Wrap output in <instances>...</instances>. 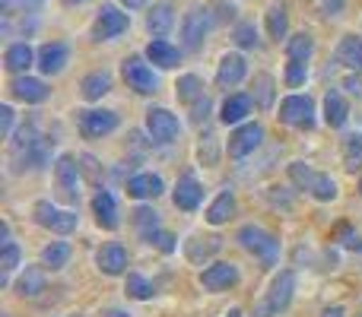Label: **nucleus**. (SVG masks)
<instances>
[{"instance_id":"1","label":"nucleus","mask_w":362,"mask_h":317,"mask_svg":"<svg viewBox=\"0 0 362 317\" xmlns=\"http://www.w3.org/2000/svg\"><path fill=\"white\" fill-rule=\"evenodd\" d=\"M10 172L13 174H25V172H42L51 162V146L48 137L38 133V124L29 121L25 127H19L10 140Z\"/></svg>"},{"instance_id":"2","label":"nucleus","mask_w":362,"mask_h":317,"mask_svg":"<svg viewBox=\"0 0 362 317\" xmlns=\"http://www.w3.org/2000/svg\"><path fill=\"white\" fill-rule=\"evenodd\" d=\"M235 241L242 244L248 254H255L264 267H274V263L280 261V241H276V235H270L267 229H261V225H242Z\"/></svg>"},{"instance_id":"3","label":"nucleus","mask_w":362,"mask_h":317,"mask_svg":"<svg viewBox=\"0 0 362 317\" xmlns=\"http://www.w3.org/2000/svg\"><path fill=\"white\" fill-rule=\"evenodd\" d=\"M296 295V273L293 270H280V273L270 280V289L264 292V301L257 308V317H276L293 305Z\"/></svg>"},{"instance_id":"4","label":"nucleus","mask_w":362,"mask_h":317,"mask_svg":"<svg viewBox=\"0 0 362 317\" xmlns=\"http://www.w3.org/2000/svg\"><path fill=\"white\" fill-rule=\"evenodd\" d=\"M54 197L67 206L80 203V162L70 152H61L54 159Z\"/></svg>"},{"instance_id":"5","label":"nucleus","mask_w":362,"mask_h":317,"mask_svg":"<svg viewBox=\"0 0 362 317\" xmlns=\"http://www.w3.org/2000/svg\"><path fill=\"white\" fill-rule=\"evenodd\" d=\"M32 219H35L42 229L54 232V235H70V232H76V225H80V216H76L74 206H57L51 203V200H38L35 206H32Z\"/></svg>"},{"instance_id":"6","label":"nucleus","mask_w":362,"mask_h":317,"mask_svg":"<svg viewBox=\"0 0 362 317\" xmlns=\"http://www.w3.org/2000/svg\"><path fill=\"white\" fill-rule=\"evenodd\" d=\"M213 29V13L210 6H191L185 13V23H181V44L185 51H200Z\"/></svg>"},{"instance_id":"7","label":"nucleus","mask_w":362,"mask_h":317,"mask_svg":"<svg viewBox=\"0 0 362 317\" xmlns=\"http://www.w3.org/2000/svg\"><path fill=\"white\" fill-rule=\"evenodd\" d=\"M121 76H124L127 89H134L137 95H153L159 89V76L153 73L146 57H140V54H131L121 61Z\"/></svg>"},{"instance_id":"8","label":"nucleus","mask_w":362,"mask_h":317,"mask_svg":"<svg viewBox=\"0 0 362 317\" xmlns=\"http://www.w3.org/2000/svg\"><path fill=\"white\" fill-rule=\"evenodd\" d=\"M280 124L286 127H296V131H312L315 127V102L308 95H286L280 102V112H276Z\"/></svg>"},{"instance_id":"9","label":"nucleus","mask_w":362,"mask_h":317,"mask_svg":"<svg viewBox=\"0 0 362 317\" xmlns=\"http://www.w3.org/2000/svg\"><path fill=\"white\" fill-rule=\"evenodd\" d=\"M146 133H150V140L153 143H159V146L175 143L178 133H181L178 114H172L169 108H159V105L146 108Z\"/></svg>"},{"instance_id":"10","label":"nucleus","mask_w":362,"mask_h":317,"mask_svg":"<svg viewBox=\"0 0 362 317\" xmlns=\"http://www.w3.org/2000/svg\"><path fill=\"white\" fill-rule=\"evenodd\" d=\"M76 124H80V133L89 140H102L108 133H115L121 127V118L108 108H86V112H76Z\"/></svg>"},{"instance_id":"11","label":"nucleus","mask_w":362,"mask_h":317,"mask_svg":"<svg viewBox=\"0 0 362 317\" xmlns=\"http://www.w3.org/2000/svg\"><path fill=\"white\" fill-rule=\"evenodd\" d=\"M261 143H264V124H257V121H245V124H238L235 131L229 133L226 152H229V159H245V156H251Z\"/></svg>"},{"instance_id":"12","label":"nucleus","mask_w":362,"mask_h":317,"mask_svg":"<svg viewBox=\"0 0 362 317\" xmlns=\"http://www.w3.org/2000/svg\"><path fill=\"white\" fill-rule=\"evenodd\" d=\"M238 280H242V273H238V267L232 261L210 263V267L197 276L200 289H204V292H213V295H216V292H229L232 286H238Z\"/></svg>"},{"instance_id":"13","label":"nucleus","mask_w":362,"mask_h":317,"mask_svg":"<svg viewBox=\"0 0 362 317\" xmlns=\"http://www.w3.org/2000/svg\"><path fill=\"white\" fill-rule=\"evenodd\" d=\"M127 25H131V16H127V13H121L118 6H102L95 23H93V38L95 42H112V38H118L121 32H127Z\"/></svg>"},{"instance_id":"14","label":"nucleus","mask_w":362,"mask_h":317,"mask_svg":"<svg viewBox=\"0 0 362 317\" xmlns=\"http://www.w3.org/2000/svg\"><path fill=\"white\" fill-rule=\"evenodd\" d=\"M10 95L19 102H25V105H42V102L51 95V86L45 80H38V76L19 73L10 80Z\"/></svg>"},{"instance_id":"15","label":"nucleus","mask_w":362,"mask_h":317,"mask_svg":"<svg viewBox=\"0 0 362 317\" xmlns=\"http://www.w3.org/2000/svg\"><path fill=\"white\" fill-rule=\"evenodd\" d=\"M95 270L102 276H124L127 273V248L121 241H108L95 251Z\"/></svg>"},{"instance_id":"16","label":"nucleus","mask_w":362,"mask_h":317,"mask_svg":"<svg viewBox=\"0 0 362 317\" xmlns=\"http://www.w3.org/2000/svg\"><path fill=\"white\" fill-rule=\"evenodd\" d=\"M245 73H248V61H245L238 51L223 54L219 57V67H216V86L229 92V89H235L238 83L245 80Z\"/></svg>"},{"instance_id":"17","label":"nucleus","mask_w":362,"mask_h":317,"mask_svg":"<svg viewBox=\"0 0 362 317\" xmlns=\"http://www.w3.org/2000/svg\"><path fill=\"white\" fill-rule=\"evenodd\" d=\"M67 64H70V48L64 42H51V44H42V48H38L35 67L42 70L45 76L64 73V70H67Z\"/></svg>"},{"instance_id":"18","label":"nucleus","mask_w":362,"mask_h":317,"mask_svg":"<svg viewBox=\"0 0 362 317\" xmlns=\"http://www.w3.org/2000/svg\"><path fill=\"white\" fill-rule=\"evenodd\" d=\"M163 193H165V181L153 172H140V174H134V178H127V197L140 200V203H146V200L153 203V200L163 197Z\"/></svg>"},{"instance_id":"19","label":"nucleus","mask_w":362,"mask_h":317,"mask_svg":"<svg viewBox=\"0 0 362 317\" xmlns=\"http://www.w3.org/2000/svg\"><path fill=\"white\" fill-rule=\"evenodd\" d=\"M200 200H204V184H200L194 174H181L175 191H172V203L185 213H194L200 206Z\"/></svg>"},{"instance_id":"20","label":"nucleus","mask_w":362,"mask_h":317,"mask_svg":"<svg viewBox=\"0 0 362 317\" xmlns=\"http://www.w3.org/2000/svg\"><path fill=\"white\" fill-rule=\"evenodd\" d=\"M223 251V238L219 235H191L185 241V257L191 263H206V261H213V257Z\"/></svg>"},{"instance_id":"21","label":"nucleus","mask_w":362,"mask_h":317,"mask_svg":"<svg viewBox=\"0 0 362 317\" xmlns=\"http://www.w3.org/2000/svg\"><path fill=\"white\" fill-rule=\"evenodd\" d=\"M251 95H242V92H232V95H226L223 99V105H219V121H223L226 127H238V124H245L248 121V114H251Z\"/></svg>"},{"instance_id":"22","label":"nucleus","mask_w":362,"mask_h":317,"mask_svg":"<svg viewBox=\"0 0 362 317\" xmlns=\"http://www.w3.org/2000/svg\"><path fill=\"white\" fill-rule=\"evenodd\" d=\"M93 216H95V225L105 232H115L121 225V216H118V203L108 191H95L93 197Z\"/></svg>"},{"instance_id":"23","label":"nucleus","mask_w":362,"mask_h":317,"mask_svg":"<svg viewBox=\"0 0 362 317\" xmlns=\"http://www.w3.org/2000/svg\"><path fill=\"white\" fill-rule=\"evenodd\" d=\"M146 61L159 70H175L181 64V51L172 42H165V38H153V42L146 44Z\"/></svg>"},{"instance_id":"24","label":"nucleus","mask_w":362,"mask_h":317,"mask_svg":"<svg viewBox=\"0 0 362 317\" xmlns=\"http://www.w3.org/2000/svg\"><path fill=\"white\" fill-rule=\"evenodd\" d=\"M35 61H38V54L32 51L29 42H16V44H10V48L4 51V67L10 70L13 76L29 73V67H32Z\"/></svg>"},{"instance_id":"25","label":"nucleus","mask_w":362,"mask_h":317,"mask_svg":"<svg viewBox=\"0 0 362 317\" xmlns=\"http://www.w3.org/2000/svg\"><path fill=\"white\" fill-rule=\"evenodd\" d=\"M346 121H350V102H346L344 92L331 89L325 95V124L331 131H340V127H346Z\"/></svg>"},{"instance_id":"26","label":"nucleus","mask_w":362,"mask_h":317,"mask_svg":"<svg viewBox=\"0 0 362 317\" xmlns=\"http://www.w3.org/2000/svg\"><path fill=\"white\" fill-rule=\"evenodd\" d=\"M235 210H238V203H235V193L226 187V191H219L216 193V200H213L210 206H206V213H204V219L210 225H226L232 216H235Z\"/></svg>"},{"instance_id":"27","label":"nucleus","mask_w":362,"mask_h":317,"mask_svg":"<svg viewBox=\"0 0 362 317\" xmlns=\"http://www.w3.org/2000/svg\"><path fill=\"white\" fill-rule=\"evenodd\" d=\"M13 292L19 299H38L45 292V270L42 267H25L19 273V280L13 282Z\"/></svg>"},{"instance_id":"28","label":"nucleus","mask_w":362,"mask_h":317,"mask_svg":"<svg viewBox=\"0 0 362 317\" xmlns=\"http://www.w3.org/2000/svg\"><path fill=\"white\" fill-rule=\"evenodd\" d=\"M172 25H175V10H172V4H156L146 13V32H150L153 38H165L172 32Z\"/></svg>"},{"instance_id":"29","label":"nucleus","mask_w":362,"mask_h":317,"mask_svg":"<svg viewBox=\"0 0 362 317\" xmlns=\"http://www.w3.org/2000/svg\"><path fill=\"white\" fill-rule=\"evenodd\" d=\"M112 92V73L108 70H93V73L83 76L80 83V95L86 102H102V95Z\"/></svg>"},{"instance_id":"30","label":"nucleus","mask_w":362,"mask_h":317,"mask_svg":"<svg viewBox=\"0 0 362 317\" xmlns=\"http://www.w3.org/2000/svg\"><path fill=\"white\" fill-rule=\"evenodd\" d=\"M251 102H255V108H261V112H270L274 108V99H276V83L270 73H255V80H251Z\"/></svg>"},{"instance_id":"31","label":"nucleus","mask_w":362,"mask_h":317,"mask_svg":"<svg viewBox=\"0 0 362 317\" xmlns=\"http://www.w3.org/2000/svg\"><path fill=\"white\" fill-rule=\"evenodd\" d=\"M334 61L346 70H362V38L356 35H344L334 51Z\"/></svg>"},{"instance_id":"32","label":"nucleus","mask_w":362,"mask_h":317,"mask_svg":"<svg viewBox=\"0 0 362 317\" xmlns=\"http://www.w3.org/2000/svg\"><path fill=\"white\" fill-rule=\"evenodd\" d=\"M23 267V251L16 241L0 244V286H10V276Z\"/></svg>"},{"instance_id":"33","label":"nucleus","mask_w":362,"mask_h":317,"mask_svg":"<svg viewBox=\"0 0 362 317\" xmlns=\"http://www.w3.org/2000/svg\"><path fill=\"white\" fill-rule=\"evenodd\" d=\"M204 95H206V92H204V80H200L197 73H185V76H181V80L175 83V99L181 102V105L191 108L194 102L204 99Z\"/></svg>"},{"instance_id":"34","label":"nucleus","mask_w":362,"mask_h":317,"mask_svg":"<svg viewBox=\"0 0 362 317\" xmlns=\"http://www.w3.org/2000/svg\"><path fill=\"white\" fill-rule=\"evenodd\" d=\"M340 159H344V168L350 174H356L362 168V133H346L344 143H340Z\"/></svg>"},{"instance_id":"35","label":"nucleus","mask_w":362,"mask_h":317,"mask_svg":"<svg viewBox=\"0 0 362 317\" xmlns=\"http://www.w3.org/2000/svg\"><path fill=\"white\" fill-rule=\"evenodd\" d=\"M289 32V13H286V4L283 0H274V4L267 6V35L270 38H286Z\"/></svg>"},{"instance_id":"36","label":"nucleus","mask_w":362,"mask_h":317,"mask_svg":"<svg viewBox=\"0 0 362 317\" xmlns=\"http://www.w3.org/2000/svg\"><path fill=\"white\" fill-rule=\"evenodd\" d=\"M70 244L67 241H51V244H45L42 248V267L45 270H64L67 267V261H70Z\"/></svg>"},{"instance_id":"37","label":"nucleus","mask_w":362,"mask_h":317,"mask_svg":"<svg viewBox=\"0 0 362 317\" xmlns=\"http://www.w3.org/2000/svg\"><path fill=\"white\" fill-rule=\"evenodd\" d=\"M315 54V38L308 32H296L286 38V57L289 61H312Z\"/></svg>"},{"instance_id":"38","label":"nucleus","mask_w":362,"mask_h":317,"mask_svg":"<svg viewBox=\"0 0 362 317\" xmlns=\"http://www.w3.org/2000/svg\"><path fill=\"white\" fill-rule=\"evenodd\" d=\"M131 222H134V229L140 232V238L150 235V232H156V229H163V222H159V213L153 210V206H146V203H140L137 210L131 213Z\"/></svg>"},{"instance_id":"39","label":"nucleus","mask_w":362,"mask_h":317,"mask_svg":"<svg viewBox=\"0 0 362 317\" xmlns=\"http://www.w3.org/2000/svg\"><path fill=\"white\" fill-rule=\"evenodd\" d=\"M312 193L318 203H334V200L340 197V187H337V181L331 178V174H325V172H318V178H315V184H312Z\"/></svg>"},{"instance_id":"40","label":"nucleus","mask_w":362,"mask_h":317,"mask_svg":"<svg viewBox=\"0 0 362 317\" xmlns=\"http://www.w3.org/2000/svg\"><path fill=\"white\" fill-rule=\"evenodd\" d=\"M315 178H318V172H315L308 162H302V159H296V162H289V181H293L299 191H312V184H315Z\"/></svg>"},{"instance_id":"41","label":"nucleus","mask_w":362,"mask_h":317,"mask_svg":"<svg viewBox=\"0 0 362 317\" xmlns=\"http://www.w3.org/2000/svg\"><path fill=\"white\" fill-rule=\"evenodd\" d=\"M197 159H200V165H206V168H213L219 162V140L213 137V133H204V137H200Z\"/></svg>"},{"instance_id":"42","label":"nucleus","mask_w":362,"mask_h":317,"mask_svg":"<svg viewBox=\"0 0 362 317\" xmlns=\"http://www.w3.org/2000/svg\"><path fill=\"white\" fill-rule=\"evenodd\" d=\"M124 292L131 295V299H137V301L153 299V286H150V280H144V276H140V273H127Z\"/></svg>"},{"instance_id":"43","label":"nucleus","mask_w":362,"mask_h":317,"mask_svg":"<svg viewBox=\"0 0 362 317\" xmlns=\"http://www.w3.org/2000/svg\"><path fill=\"white\" fill-rule=\"evenodd\" d=\"M305 80H308V61H289L286 64V83L293 89H299V86H305Z\"/></svg>"},{"instance_id":"44","label":"nucleus","mask_w":362,"mask_h":317,"mask_svg":"<svg viewBox=\"0 0 362 317\" xmlns=\"http://www.w3.org/2000/svg\"><path fill=\"white\" fill-rule=\"evenodd\" d=\"M144 241L153 244V248H159L163 254H172V251H175V235H169L165 229H156V232H150V235H144Z\"/></svg>"},{"instance_id":"45","label":"nucleus","mask_w":362,"mask_h":317,"mask_svg":"<svg viewBox=\"0 0 362 317\" xmlns=\"http://www.w3.org/2000/svg\"><path fill=\"white\" fill-rule=\"evenodd\" d=\"M235 44L238 48H257V29L251 23H238L235 25Z\"/></svg>"},{"instance_id":"46","label":"nucleus","mask_w":362,"mask_h":317,"mask_svg":"<svg viewBox=\"0 0 362 317\" xmlns=\"http://www.w3.org/2000/svg\"><path fill=\"white\" fill-rule=\"evenodd\" d=\"M206 118H210V95H204V99H197L191 105V124L194 127H204Z\"/></svg>"},{"instance_id":"47","label":"nucleus","mask_w":362,"mask_h":317,"mask_svg":"<svg viewBox=\"0 0 362 317\" xmlns=\"http://www.w3.org/2000/svg\"><path fill=\"white\" fill-rule=\"evenodd\" d=\"M13 124H16V114H13L10 105H0V133H4V140L13 137Z\"/></svg>"},{"instance_id":"48","label":"nucleus","mask_w":362,"mask_h":317,"mask_svg":"<svg viewBox=\"0 0 362 317\" xmlns=\"http://www.w3.org/2000/svg\"><path fill=\"white\" fill-rule=\"evenodd\" d=\"M344 6H346V0H321V13H325L327 19L340 16V13H344Z\"/></svg>"},{"instance_id":"49","label":"nucleus","mask_w":362,"mask_h":317,"mask_svg":"<svg viewBox=\"0 0 362 317\" xmlns=\"http://www.w3.org/2000/svg\"><path fill=\"white\" fill-rule=\"evenodd\" d=\"M344 89H346V92H350V95H362V80H359V76H346V80H344Z\"/></svg>"},{"instance_id":"50","label":"nucleus","mask_w":362,"mask_h":317,"mask_svg":"<svg viewBox=\"0 0 362 317\" xmlns=\"http://www.w3.org/2000/svg\"><path fill=\"white\" fill-rule=\"evenodd\" d=\"M321 317H346V308L344 305H331V308L321 311Z\"/></svg>"},{"instance_id":"51","label":"nucleus","mask_w":362,"mask_h":317,"mask_svg":"<svg viewBox=\"0 0 362 317\" xmlns=\"http://www.w3.org/2000/svg\"><path fill=\"white\" fill-rule=\"evenodd\" d=\"M124 4V10H140V6H146V0H121Z\"/></svg>"},{"instance_id":"52","label":"nucleus","mask_w":362,"mask_h":317,"mask_svg":"<svg viewBox=\"0 0 362 317\" xmlns=\"http://www.w3.org/2000/svg\"><path fill=\"white\" fill-rule=\"evenodd\" d=\"M16 4H19V6H25V10H35V6L42 4V0H16Z\"/></svg>"},{"instance_id":"53","label":"nucleus","mask_w":362,"mask_h":317,"mask_svg":"<svg viewBox=\"0 0 362 317\" xmlns=\"http://www.w3.org/2000/svg\"><path fill=\"white\" fill-rule=\"evenodd\" d=\"M105 317H131V314H127V311H118V308H112V311H108Z\"/></svg>"},{"instance_id":"54","label":"nucleus","mask_w":362,"mask_h":317,"mask_svg":"<svg viewBox=\"0 0 362 317\" xmlns=\"http://www.w3.org/2000/svg\"><path fill=\"white\" fill-rule=\"evenodd\" d=\"M80 4H86V0H64V6H80Z\"/></svg>"},{"instance_id":"55","label":"nucleus","mask_w":362,"mask_h":317,"mask_svg":"<svg viewBox=\"0 0 362 317\" xmlns=\"http://www.w3.org/2000/svg\"><path fill=\"white\" fill-rule=\"evenodd\" d=\"M226 317H242V311H238V308H232V311L226 314Z\"/></svg>"},{"instance_id":"56","label":"nucleus","mask_w":362,"mask_h":317,"mask_svg":"<svg viewBox=\"0 0 362 317\" xmlns=\"http://www.w3.org/2000/svg\"><path fill=\"white\" fill-rule=\"evenodd\" d=\"M359 191H362V184H359Z\"/></svg>"},{"instance_id":"57","label":"nucleus","mask_w":362,"mask_h":317,"mask_svg":"<svg viewBox=\"0 0 362 317\" xmlns=\"http://www.w3.org/2000/svg\"><path fill=\"white\" fill-rule=\"evenodd\" d=\"M74 317H80V314H74Z\"/></svg>"}]
</instances>
